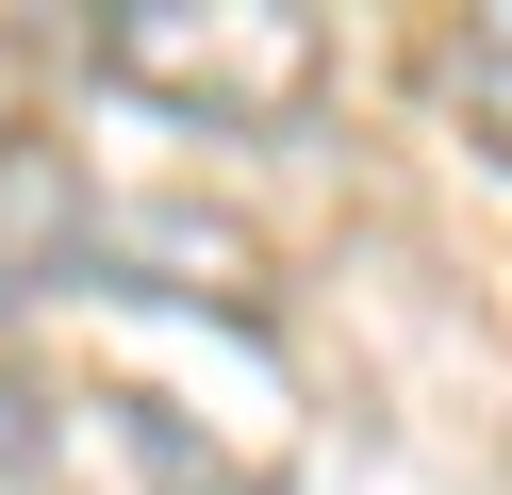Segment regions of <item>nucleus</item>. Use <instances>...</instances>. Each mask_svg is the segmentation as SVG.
I'll list each match as a JSON object with an SVG mask.
<instances>
[{
    "instance_id": "f03ea898",
    "label": "nucleus",
    "mask_w": 512,
    "mask_h": 495,
    "mask_svg": "<svg viewBox=\"0 0 512 495\" xmlns=\"http://www.w3.org/2000/svg\"><path fill=\"white\" fill-rule=\"evenodd\" d=\"M463 99H479V132L512 149V17H479V33H463Z\"/></svg>"
},
{
    "instance_id": "f257e3e1",
    "label": "nucleus",
    "mask_w": 512,
    "mask_h": 495,
    "mask_svg": "<svg viewBox=\"0 0 512 495\" xmlns=\"http://www.w3.org/2000/svg\"><path fill=\"white\" fill-rule=\"evenodd\" d=\"M83 66L182 132H298L331 99V17H298V0H100Z\"/></svg>"
}]
</instances>
